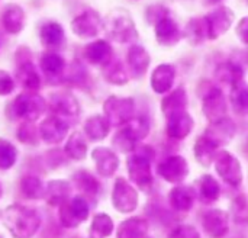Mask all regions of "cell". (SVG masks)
Masks as SVG:
<instances>
[{
	"instance_id": "1",
	"label": "cell",
	"mask_w": 248,
	"mask_h": 238,
	"mask_svg": "<svg viewBox=\"0 0 248 238\" xmlns=\"http://www.w3.org/2000/svg\"><path fill=\"white\" fill-rule=\"evenodd\" d=\"M3 222L16 238H31L41 225V217L32 208L12 205L3 212Z\"/></svg>"
},
{
	"instance_id": "2",
	"label": "cell",
	"mask_w": 248,
	"mask_h": 238,
	"mask_svg": "<svg viewBox=\"0 0 248 238\" xmlns=\"http://www.w3.org/2000/svg\"><path fill=\"white\" fill-rule=\"evenodd\" d=\"M105 31L108 36L119 44L131 42L138 38V31L129 13L124 9L110 12L105 19Z\"/></svg>"
},
{
	"instance_id": "3",
	"label": "cell",
	"mask_w": 248,
	"mask_h": 238,
	"mask_svg": "<svg viewBox=\"0 0 248 238\" xmlns=\"http://www.w3.org/2000/svg\"><path fill=\"white\" fill-rule=\"evenodd\" d=\"M45 100L36 93H22L10 105V115L13 119L20 118L23 121H36L45 112Z\"/></svg>"
},
{
	"instance_id": "4",
	"label": "cell",
	"mask_w": 248,
	"mask_h": 238,
	"mask_svg": "<svg viewBox=\"0 0 248 238\" xmlns=\"http://www.w3.org/2000/svg\"><path fill=\"white\" fill-rule=\"evenodd\" d=\"M144 147L141 151L132 154L128 159V173L131 180L142 190H148L153 185V173H151V156Z\"/></svg>"
},
{
	"instance_id": "5",
	"label": "cell",
	"mask_w": 248,
	"mask_h": 238,
	"mask_svg": "<svg viewBox=\"0 0 248 238\" xmlns=\"http://www.w3.org/2000/svg\"><path fill=\"white\" fill-rule=\"evenodd\" d=\"M103 112L110 125L122 127L134 118V100L131 97L110 96L103 105Z\"/></svg>"
},
{
	"instance_id": "6",
	"label": "cell",
	"mask_w": 248,
	"mask_h": 238,
	"mask_svg": "<svg viewBox=\"0 0 248 238\" xmlns=\"http://www.w3.org/2000/svg\"><path fill=\"white\" fill-rule=\"evenodd\" d=\"M89 217V204L86 198L76 196L68 199L60 208V222L65 228H74L86 221Z\"/></svg>"
},
{
	"instance_id": "7",
	"label": "cell",
	"mask_w": 248,
	"mask_h": 238,
	"mask_svg": "<svg viewBox=\"0 0 248 238\" xmlns=\"http://www.w3.org/2000/svg\"><path fill=\"white\" fill-rule=\"evenodd\" d=\"M217 173L231 186L237 188L243 182V169L237 157L228 151H218L215 157Z\"/></svg>"
},
{
	"instance_id": "8",
	"label": "cell",
	"mask_w": 248,
	"mask_h": 238,
	"mask_svg": "<svg viewBox=\"0 0 248 238\" xmlns=\"http://www.w3.org/2000/svg\"><path fill=\"white\" fill-rule=\"evenodd\" d=\"M112 204L116 211L122 214H129L138 206V192L124 177H119L116 179L113 186Z\"/></svg>"
},
{
	"instance_id": "9",
	"label": "cell",
	"mask_w": 248,
	"mask_h": 238,
	"mask_svg": "<svg viewBox=\"0 0 248 238\" xmlns=\"http://www.w3.org/2000/svg\"><path fill=\"white\" fill-rule=\"evenodd\" d=\"M202 111L211 122L219 121L227 116V100L224 92L219 87H209V90L203 93Z\"/></svg>"
},
{
	"instance_id": "10",
	"label": "cell",
	"mask_w": 248,
	"mask_h": 238,
	"mask_svg": "<svg viewBox=\"0 0 248 238\" xmlns=\"http://www.w3.org/2000/svg\"><path fill=\"white\" fill-rule=\"evenodd\" d=\"M234 12L227 6H219L215 10H212L209 15L205 16L208 23V32L209 39H217L222 36L232 25L234 22Z\"/></svg>"
},
{
	"instance_id": "11",
	"label": "cell",
	"mask_w": 248,
	"mask_h": 238,
	"mask_svg": "<svg viewBox=\"0 0 248 238\" xmlns=\"http://www.w3.org/2000/svg\"><path fill=\"white\" fill-rule=\"evenodd\" d=\"M158 175L170 183H180L189 175L187 161L182 156H171L158 164Z\"/></svg>"
},
{
	"instance_id": "12",
	"label": "cell",
	"mask_w": 248,
	"mask_h": 238,
	"mask_svg": "<svg viewBox=\"0 0 248 238\" xmlns=\"http://www.w3.org/2000/svg\"><path fill=\"white\" fill-rule=\"evenodd\" d=\"M102 19L94 10H86L71 22V29L80 38H93L102 29Z\"/></svg>"
},
{
	"instance_id": "13",
	"label": "cell",
	"mask_w": 248,
	"mask_h": 238,
	"mask_svg": "<svg viewBox=\"0 0 248 238\" xmlns=\"http://www.w3.org/2000/svg\"><path fill=\"white\" fill-rule=\"evenodd\" d=\"M68 132V122L57 115H52L42 121L39 125V135L46 144H58L61 143Z\"/></svg>"
},
{
	"instance_id": "14",
	"label": "cell",
	"mask_w": 248,
	"mask_h": 238,
	"mask_svg": "<svg viewBox=\"0 0 248 238\" xmlns=\"http://www.w3.org/2000/svg\"><path fill=\"white\" fill-rule=\"evenodd\" d=\"M193 118L185 111H179V112H174L171 115L167 116V128H166V132L170 138H174V140H183L186 138L192 129H193Z\"/></svg>"
},
{
	"instance_id": "15",
	"label": "cell",
	"mask_w": 248,
	"mask_h": 238,
	"mask_svg": "<svg viewBox=\"0 0 248 238\" xmlns=\"http://www.w3.org/2000/svg\"><path fill=\"white\" fill-rule=\"evenodd\" d=\"M49 109L54 115L62 119L77 118L80 113V106L77 99L68 93H54L49 99Z\"/></svg>"
},
{
	"instance_id": "16",
	"label": "cell",
	"mask_w": 248,
	"mask_h": 238,
	"mask_svg": "<svg viewBox=\"0 0 248 238\" xmlns=\"http://www.w3.org/2000/svg\"><path fill=\"white\" fill-rule=\"evenodd\" d=\"M235 132H237V127H235L234 121L225 116L219 121L211 122L205 135L208 138H211L219 147V145L228 144L234 138Z\"/></svg>"
},
{
	"instance_id": "17",
	"label": "cell",
	"mask_w": 248,
	"mask_h": 238,
	"mask_svg": "<svg viewBox=\"0 0 248 238\" xmlns=\"http://www.w3.org/2000/svg\"><path fill=\"white\" fill-rule=\"evenodd\" d=\"M202 224L206 236L211 238H222L228 233V214L221 209L208 211Z\"/></svg>"
},
{
	"instance_id": "18",
	"label": "cell",
	"mask_w": 248,
	"mask_h": 238,
	"mask_svg": "<svg viewBox=\"0 0 248 238\" xmlns=\"http://www.w3.org/2000/svg\"><path fill=\"white\" fill-rule=\"evenodd\" d=\"M92 157H93V160L96 163V169H97V173L100 176L110 177L118 170L119 159L112 150L105 148V147L94 148L93 153H92Z\"/></svg>"
},
{
	"instance_id": "19",
	"label": "cell",
	"mask_w": 248,
	"mask_h": 238,
	"mask_svg": "<svg viewBox=\"0 0 248 238\" xmlns=\"http://www.w3.org/2000/svg\"><path fill=\"white\" fill-rule=\"evenodd\" d=\"M155 38L163 47H174L180 41L182 32L177 23L171 17L166 16L158 23H155Z\"/></svg>"
},
{
	"instance_id": "20",
	"label": "cell",
	"mask_w": 248,
	"mask_h": 238,
	"mask_svg": "<svg viewBox=\"0 0 248 238\" xmlns=\"http://www.w3.org/2000/svg\"><path fill=\"white\" fill-rule=\"evenodd\" d=\"M151 58L147 49L141 45H132L128 51V65L131 70V74L134 79H141L148 67H150Z\"/></svg>"
},
{
	"instance_id": "21",
	"label": "cell",
	"mask_w": 248,
	"mask_h": 238,
	"mask_svg": "<svg viewBox=\"0 0 248 238\" xmlns=\"http://www.w3.org/2000/svg\"><path fill=\"white\" fill-rule=\"evenodd\" d=\"M176 77V70L171 64H160L151 76V87L155 93H167Z\"/></svg>"
},
{
	"instance_id": "22",
	"label": "cell",
	"mask_w": 248,
	"mask_h": 238,
	"mask_svg": "<svg viewBox=\"0 0 248 238\" xmlns=\"http://www.w3.org/2000/svg\"><path fill=\"white\" fill-rule=\"evenodd\" d=\"M84 58L90 64L106 65L112 60V48L106 41L97 39L84 48Z\"/></svg>"
},
{
	"instance_id": "23",
	"label": "cell",
	"mask_w": 248,
	"mask_h": 238,
	"mask_svg": "<svg viewBox=\"0 0 248 238\" xmlns=\"http://www.w3.org/2000/svg\"><path fill=\"white\" fill-rule=\"evenodd\" d=\"M169 201H170V205L173 209H176L179 212H187L193 206L195 192L189 186L179 185L171 189V192L169 195Z\"/></svg>"
},
{
	"instance_id": "24",
	"label": "cell",
	"mask_w": 248,
	"mask_h": 238,
	"mask_svg": "<svg viewBox=\"0 0 248 238\" xmlns=\"http://www.w3.org/2000/svg\"><path fill=\"white\" fill-rule=\"evenodd\" d=\"M1 23L9 33H19L23 29L25 13L17 4H6L1 12Z\"/></svg>"
},
{
	"instance_id": "25",
	"label": "cell",
	"mask_w": 248,
	"mask_h": 238,
	"mask_svg": "<svg viewBox=\"0 0 248 238\" xmlns=\"http://www.w3.org/2000/svg\"><path fill=\"white\" fill-rule=\"evenodd\" d=\"M16 77H17V81L20 83V86L29 92H36L41 87V77L36 73L33 64L28 60L19 63Z\"/></svg>"
},
{
	"instance_id": "26",
	"label": "cell",
	"mask_w": 248,
	"mask_h": 238,
	"mask_svg": "<svg viewBox=\"0 0 248 238\" xmlns=\"http://www.w3.org/2000/svg\"><path fill=\"white\" fill-rule=\"evenodd\" d=\"M70 192H71V188H70L68 182H65V180H51L46 185L45 198H46L49 205L61 206L62 204H65L68 201Z\"/></svg>"
},
{
	"instance_id": "27",
	"label": "cell",
	"mask_w": 248,
	"mask_h": 238,
	"mask_svg": "<svg viewBox=\"0 0 248 238\" xmlns=\"http://www.w3.org/2000/svg\"><path fill=\"white\" fill-rule=\"evenodd\" d=\"M110 122L108 121L106 116L102 115H94L90 116L86 122H84V132L89 137V140L92 141H100L103 138L108 137L109 131H110Z\"/></svg>"
},
{
	"instance_id": "28",
	"label": "cell",
	"mask_w": 248,
	"mask_h": 238,
	"mask_svg": "<svg viewBox=\"0 0 248 238\" xmlns=\"http://www.w3.org/2000/svg\"><path fill=\"white\" fill-rule=\"evenodd\" d=\"M217 150H218V145L206 135L199 137L195 143V157L205 167H209L212 164L218 153Z\"/></svg>"
},
{
	"instance_id": "29",
	"label": "cell",
	"mask_w": 248,
	"mask_h": 238,
	"mask_svg": "<svg viewBox=\"0 0 248 238\" xmlns=\"http://www.w3.org/2000/svg\"><path fill=\"white\" fill-rule=\"evenodd\" d=\"M41 68H42L44 74L46 76V79L54 80V79H58L64 73L65 61L60 54L48 51V52L42 54V57H41Z\"/></svg>"
},
{
	"instance_id": "30",
	"label": "cell",
	"mask_w": 248,
	"mask_h": 238,
	"mask_svg": "<svg viewBox=\"0 0 248 238\" xmlns=\"http://www.w3.org/2000/svg\"><path fill=\"white\" fill-rule=\"evenodd\" d=\"M215 77L221 83H227L234 87V86L243 83L244 73L240 65H237L231 61H227V63H222L218 65V68L215 71Z\"/></svg>"
},
{
	"instance_id": "31",
	"label": "cell",
	"mask_w": 248,
	"mask_h": 238,
	"mask_svg": "<svg viewBox=\"0 0 248 238\" xmlns=\"http://www.w3.org/2000/svg\"><path fill=\"white\" fill-rule=\"evenodd\" d=\"M148 231V222L135 217L124 221L118 228V238H144Z\"/></svg>"
},
{
	"instance_id": "32",
	"label": "cell",
	"mask_w": 248,
	"mask_h": 238,
	"mask_svg": "<svg viewBox=\"0 0 248 238\" xmlns=\"http://www.w3.org/2000/svg\"><path fill=\"white\" fill-rule=\"evenodd\" d=\"M187 105V95L185 92V89L179 87L174 92H171L170 95H167L163 102H161V111L166 116L179 112V111H185Z\"/></svg>"
},
{
	"instance_id": "33",
	"label": "cell",
	"mask_w": 248,
	"mask_h": 238,
	"mask_svg": "<svg viewBox=\"0 0 248 238\" xmlns=\"http://www.w3.org/2000/svg\"><path fill=\"white\" fill-rule=\"evenodd\" d=\"M73 182L76 183L77 189L87 198H96L100 190V183L96 180V177L84 170L77 172L73 176Z\"/></svg>"
},
{
	"instance_id": "34",
	"label": "cell",
	"mask_w": 248,
	"mask_h": 238,
	"mask_svg": "<svg viewBox=\"0 0 248 238\" xmlns=\"http://www.w3.org/2000/svg\"><path fill=\"white\" fill-rule=\"evenodd\" d=\"M41 41L48 48H57L64 42V29L57 22H48L41 28Z\"/></svg>"
},
{
	"instance_id": "35",
	"label": "cell",
	"mask_w": 248,
	"mask_h": 238,
	"mask_svg": "<svg viewBox=\"0 0 248 238\" xmlns=\"http://www.w3.org/2000/svg\"><path fill=\"white\" fill-rule=\"evenodd\" d=\"M221 195V186L219 183L209 175L202 176L199 180V196L205 204H212L218 201Z\"/></svg>"
},
{
	"instance_id": "36",
	"label": "cell",
	"mask_w": 248,
	"mask_h": 238,
	"mask_svg": "<svg viewBox=\"0 0 248 238\" xmlns=\"http://www.w3.org/2000/svg\"><path fill=\"white\" fill-rule=\"evenodd\" d=\"M186 36H187L189 42H192L193 45L201 44L206 38H209L206 19L205 17H195V19H192L187 23V26H186Z\"/></svg>"
},
{
	"instance_id": "37",
	"label": "cell",
	"mask_w": 248,
	"mask_h": 238,
	"mask_svg": "<svg viewBox=\"0 0 248 238\" xmlns=\"http://www.w3.org/2000/svg\"><path fill=\"white\" fill-rule=\"evenodd\" d=\"M112 143H113V147L118 151H121V153H132L135 150V147H137L138 140L126 125H122V128L113 137Z\"/></svg>"
},
{
	"instance_id": "38",
	"label": "cell",
	"mask_w": 248,
	"mask_h": 238,
	"mask_svg": "<svg viewBox=\"0 0 248 238\" xmlns=\"http://www.w3.org/2000/svg\"><path fill=\"white\" fill-rule=\"evenodd\" d=\"M103 76L112 84H125L128 81V74L125 71L124 64L119 60H110L106 65H103Z\"/></svg>"
},
{
	"instance_id": "39",
	"label": "cell",
	"mask_w": 248,
	"mask_h": 238,
	"mask_svg": "<svg viewBox=\"0 0 248 238\" xmlns=\"http://www.w3.org/2000/svg\"><path fill=\"white\" fill-rule=\"evenodd\" d=\"M65 154L73 160H84L87 154V144L80 132H73L65 144Z\"/></svg>"
},
{
	"instance_id": "40",
	"label": "cell",
	"mask_w": 248,
	"mask_h": 238,
	"mask_svg": "<svg viewBox=\"0 0 248 238\" xmlns=\"http://www.w3.org/2000/svg\"><path fill=\"white\" fill-rule=\"evenodd\" d=\"M20 190L28 199H42L45 198L46 188L35 176H25L20 182Z\"/></svg>"
},
{
	"instance_id": "41",
	"label": "cell",
	"mask_w": 248,
	"mask_h": 238,
	"mask_svg": "<svg viewBox=\"0 0 248 238\" xmlns=\"http://www.w3.org/2000/svg\"><path fill=\"white\" fill-rule=\"evenodd\" d=\"M231 105L234 112L240 116L248 115V87L246 84L240 83L232 87L231 90Z\"/></svg>"
},
{
	"instance_id": "42",
	"label": "cell",
	"mask_w": 248,
	"mask_h": 238,
	"mask_svg": "<svg viewBox=\"0 0 248 238\" xmlns=\"http://www.w3.org/2000/svg\"><path fill=\"white\" fill-rule=\"evenodd\" d=\"M113 231V221L106 214H97L90 225V238H106Z\"/></svg>"
},
{
	"instance_id": "43",
	"label": "cell",
	"mask_w": 248,
	"mask_h": 238,
	"mask_svg": "<svg viewBox=\"0 0 248 238\" xmlns=\"http://www.w3.org/2000/svg\"><path fill=\"white\" fill-rule=\"evenodd\" d=\"M17 159V151L15 145L6 140H0V169L7 170L10 169Z\"/></svg>"
},
{
	"instance_id": "44",
	"label": "cell",
	"mask_w": 248,
	"mask_h": 238,
	"mask_svg": "<svg viewBox=\"0 0 248 238\" xmlns=\"http://www.w3.org/2000/svg\"><path fill=\"white\" fill-rule=\"evenodd\" d=\"M232 218L237 224H247L248 222V202L244 195L237 196L231 205Z\"/></svg>"
},
{
	"instance_id": "45",
	"label": "cell",
	"mask_w": 248,
	"mask_h": 238,
	"mask_svg": "<svg viewBox=\"0 0 248 238\" xmlns=\"http://www.w3.org/2000/svg\"><path fill=\"white\" fill-rule=\"evenodd\" d=\"M17 138L20 140V143L29 144V145H36L38 144V132H36V128L33 127V122L25 121L17 129Z\"/></svg>"
},
{
	"instance_id": "46",
	"label": "cell",
	"mask_w": 248,
	"mask_h": 238,
	"mask_svg": "<svg viewBox=\"0 0 248 238\" xmlns=\"http://www.w3.org/2000/svg\"><path fill=\"white\" fill-rule=\"evenodd\" d=\"M131 131L132 134L137 137V140H144L148 132H150V124H148V119L144 118V116H138V118H132L129 122L125 124Z\"/></svg>"
},
{
	"instance_id": "47",
	"label": "cell",
	"mask_w": 248,
	"mask_h": 238,
	"mask_svg": "<svg viewBox=\"0 0 248 238\" xmlns=\"http://www.w3.org/2000/svg\"><path fill=\"white\" fill-rule=\"evenodd\" d=\"M87 79V70L84 68V65L80 61H74L70 68H68V76L67 80H70L73 84H84Z\"/></svg>"
},
{
	"instance_id": "48",
	"label": "cell",
	"mask_w": 248,
	"mask_h": 238,
	"mask_svg": "<svg viewBox=\"0 0 248 238\" xmlns=\"http://www.w3.org/2000/svg\"><path fill=\"white\" fill-rule=\"evenodd\" d=\"M147 20L150 25H154L158 23L161 19H164L166 16H169V10L167 7H164L163 4H153L147 9Z\"/></svg>"
},
{
	"instance_id": "49",
	"label": "cell",
	"mask_w": 248,
	"mask_h": 238,
	"mask_svg": "<svg viewBox=\"0 0 248 238\" xmlns=\"http://www.w3.org/2000/svg\"><path fill=\"white\" fill-rule=\"evenodd\" d=\"M169 238H201L198 230L192 225H180L177 228H174Z\"/></svg>"
},
{
	"instance_id": "50",
	"label": "cell",
	"mask_w": 248,
	"mask_h": 238,
	"mask_svg": "<svg viewBox=\"0 0 248 238\" xmlns=\"http://www.w3.org/2000/svg\"><path fill=\"white\" fill-rule=\"evenodd\" d=\"M13 89H15V83H13L10 74H7L6 71L0 70V96L12 93Z\"/></svg>"
},
{
	"instance_id": "51",
	"label": "cell",
	"mask_w": 248,
	"mask_h": 238,
	"mask_svg": "<svg viewBox=\"0 0 248 238\" xmlns=\"http://www.w3.org/2000/svg\"><path fill=\"white\" fill-rule=\"evenodd\" d=\"M237 36L246 44L248 45V16L246 17H243L240 22H238V25H237Z\"/></svg>"
},
{
	"instance_id": "52",
	"label": "cell",
	"mask_w": 248,
	"mask_h": 238,
	"mask_svg": "<svg viewBox=\"0 0 248 238\" xmlns=\"http://www.w3.org/2000/svg\"><path fill=\"white\" fill-rule=\"evenodd\" d=\"M0 196H1V185H0Z\"/></svg>"
},
{
	"instance_id": "53",
	"label": "cell",
	"mask_w": 248,
	"mask_h": 238,
	"mask_svg": "<svg viewBox=\"0 0 248 238\" xmlns=\"http://www.w3.org/2000/svg\"><path fill=\"white\" fill-rule=\"evenodd\" d=\"M212 1H221V0H212Z\"/></svg>"
},
{
	"instance_id": "54",
	"label": "cell",
	"mask_w": 248,
	"mask_h": 238,
	"mask_svg": "<svg viewBox=\"0 0 248 238\" xmlns=\"http://www.w3.org/2000/svg\"><path fill=\"white\" fill-rule=\"evenodd\" d=\"M0 238H3V237H0Z\"/></svg>"
},
{
	"instance_id": "55",
	"label": "cell",
	"mask_w": 248,
	"mask_h": 238,
	"mask_svg": "<svg viewBox=\"0 0 248 238\" xmlns=\"http://www.w3.org/2000/svg\"><path fill=\"white\" fill-rule=\"evenodd\" d=\"M144 238H145V237H144Z\"/></svg>"
},
{
	"instance_id": "56",
	"label": "cell",
	"mask_w": 248,
	"mask_h": 238,
	"mask_svg": "<svg viewBox=\"0 0 248 238\" xmlns=\"http://www.w3.org/2000/svg\"><path fill=\"white\" fill-rule=\"evenodd\" d=\"M247 1H248V0H247Z\"/></svg>"
}]
</instances>
